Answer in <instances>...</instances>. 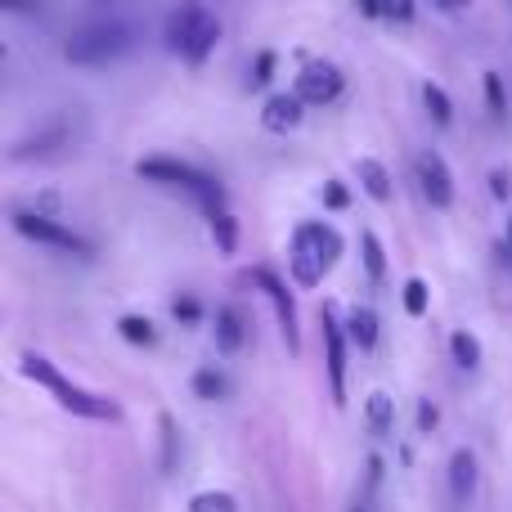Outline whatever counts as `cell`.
<instances>
[{"label": "cell", "instance_id": "6da1fadb", "mask_svg": "<svg viewBox=\"0 0 512 512\" xmlns=\"http://www.w3.org/2000/svg\"><path fill=\"white\" fill-rule=\"evenodd\" d=\"M18 369H23V378H32L36 387H45L54 400H59L68 414H77V418H95V423H113L117 418V405L108 396H99V391H86V387H77V382H68L59 373V364H50L45 355H36V351H27L23 360H18Z\"/></svg>", "mask_w": 512, "mask_h": 512}, {"label": "cell", "instance_id": "7a4b0ae2", "mask_svg": "<svg viewBox=\"0 0 512 512\" xmlns=\"http://www.w3.org/2000/svg\"><path fill=\"white\" fill-rule=\"evenodd\" d=\"M342 256V234L324 221H306L292 230V248H288V261H292V279L301 288H315L328 270L337 265Z\"/></svg>", "mask_w": 512, "mask_h": 512}, {"label": "cell", "instance_id": "3957f363", "mask_svg": "<svg viewBox=\"0 0 512 512\" xmlns=\"http://www.w3.org/2000/svg\"><path fill=\"white\" fill-rule=\"evenodd\" d=\"M216 41H221V23H216L198 0H185L180 9H171L167 45H171V54H180V59L189 63V68H203L207 54L216 50Z\"/></svg>", "mask_w": 512, "mask_h": 512}, {"label": "cell", "instance_id": "277c9868", "mask_svg": "<svg viewBox=\"0 0 512 512\" xmlns=\"http://www.w3.org/2000/svg\"><path fill=\"white\" fill-rule=\"evenodd\" d=\"M131 45H135L131 27L108 18V23H90V27H81V32H72L68 45H63V59L77 63V68H108V63H117Z\"/></svg>", "mask_w": 512, "mask_h": 512}, {"label": "cell", "instance_id": "5b68a950", "mask_svg": "<svg viewBox=\"0 0 512 512\" xmlns=\"http://www.w3.org/2000/svg\"><path fill=\"white\" fill-rule=\"evenodd\" d=\"M135 176H140V180H153V185L185 189L189 198H198V203L207 207V216L221 212V207H225L221 185H216V180L207 176V171L189 167V162H176V158H140V162H135Z\"/></svg>", "mask_w": 512, "mask_h": 512}, {"label": "cell", "instance_id": "8992f818", "mask_svg": "<svg viewBox=\"0 0 512 512\" xmlns=\"http://www.w3.org/2000/svg\"><path fill=\"white\" fill-rule=\"evenodd\" d=\"M14 230L23 239L41 243V248H54V252H72V256H95V243L81 239L77 230L59 225L54 216H41V212H14Z\"/></svg>", "mask_w": 512, "mask_h": 512}, {"label": "cell", "instance_id": "52a82bcc", "mask_svg": "<svg viewBox=\"0 0 512 512\" xmlns=\"http://www.w3.org/2000/svg\"><path fill=\"white\" fill-rule=\"evenodd\" d=\"M319 328H324V369H328V387H333V400L346 405V324H337V310L324 306L319 310Z\"/></svg>", "mask_w": 512, "mask_h": 512}, {"label": "cell", "instance_id": "ba28073f", "mask_svg": "<svg viewBox=\"0 0 512 512\" xmlns=\"http://www.w3.org/2000/svg\"><path fill=\"white\" fill-rule=\"evenodd\" d=\"M252 283L265 292V301L274 306V315H279V333H283V342H288V351L297 355V351H301V337H297V306H292L288 283H283L274 270H265V265H256V270H252Z\"/></svg>", "mask_w": 512, "mask_h": 512}, {"label": "cell", "instance_id": "9c48e42d", "mask_svg": "<svg viewBox=\"0 0 512 512\" xmlns=\"http://www.w3.org/2000/svg\"><path fill=\"white\" fill-rule=\"evenodd\" d=\"M342 86H346V77H342L337 63H306L301 77H297V86H292V95H301L310 108H324L342 95Z\"/></svg>", "mask_w": 512, "mask_h": 512}, {"label": "cell", "instance_id": "30bf717a", "mask_svg": "<svg viewBox=\"0 0 512 512\" xmlns=\"http://www.w3.org/2000/svg\"><path fill=\"white\" fill-rule=\"evenodd\" d=\"M418 185H423V198L432 207H454V176L450 167H445V158L436 149H427L423 158H418Z\"/></svg>", "mask_w": 512, "mask_h": 512}, {"label": "cell", "instance_id": "8fae6325", "mask_svg": "<svg viewBox=\"0 0 512 512\" xmlns=\"http://www.w3.org/2000/svg\"><path fill=\"white\" fill-rule=\"evenodd\" d=\"M472 499H477V454L454 450V459H450V504H454V512H463V508H472Z\"/></svg>", "mask_w": 512, "mask_h": 512}, {"label": "cell", "instance_id": "7c38bea8", "mask_svg": "<svg viewBox=\"0 0 512 512\" xmlns=\"http://www.w3.org/2000/svg\"><path fill=\"white\" fill-rule=\"evenodd\" d=\"M301 108H306V99L301 95H270L261 108V126L270 135H288L301 126Z\"/></svg>", "mask_w": 512, "mask_h": 512}, {"label": "cell", "instance_id": "4fadbf2b", "mask_svg": "<svg viewBox=\"0 0 512 512\" xmlns=\"http://www.w3.org/2000/svg\"><path fill=\"white\" fill-rule=\"evenodd\" d=\"M216 351L221 355H239L243 342H248V319H243L239 306H221L216 310Z\"/></svg>", "mask_w": 512, "mask_h": 512}, {"label": "cell", "instance_id": "5bb4252c", "mask_svg": "<svg viewBox=\"0 0 512 512\" xmlns=\"http://www.w3.org/2000/svg\"><path fill=\"white\" fill-rule=\"evenodd\" d=\"M355 176H360V189L373 203H391V171L378 158H360L355 162Z\"/></svg>", "mask_w": 512, "mask_h": 512}, {"label": "cell", "instance_id": "9a60e30c", "mask_svg": "<svg viewBox=\"0 0 512 512\" xmlns=\"http://www.w3.org/2000/svg\"><path fill=\"white\" fill-rule=\"evenodd\" d=\"M364 423H369L373 436H391V427H396V400H391L387 391H373V396L364 400Z\"/></svg>", "mask_w": 512, "mask_h": 512}, {"label": "cell", "instance_id": "2e32d148", "mask_svg": "<svg viewBox=\"0 0 512 512\" xmlns=\"http://www.w3.org/2000/svg\"><path fill=\"white\" fill-rule=\"evenodd\" d=\"M346 337H351V346H360V351H373V346H378V315H373L369 306H355L351 315H346Z\"/></svg>", "mask_w": 512, "mask_h": 512}, {"label": "cell", "instance_id": "e0dca14e", "mask_svg": "<svg viewBox=\"0 0 512 512\" xmlns=\"http://www.w3.org/2000/svg\"><path fill=\"white\" fill-rule=\"evenodd\" d=\"M360 256H364V274H369V283L387 279V252H382V239L373 230L360 234Z\"/></svg>", "mask_w": 512, "mask_h": 512}, {"label": "cell", "instance_id": "ac0fdd59", "mask_svg": "<svg viewBox=\"0 0 512 512\" xmlns=\"http://www.w3.org/2000/svg\"><path fill=\"white\" fill-rule=\"evenodd\" d=\"M117 333H122L131 346H153L158 342V328H153V319H144V315H122L117 319Z\"/></svg>", "mask_w": 512, "mask_h": 512}, {"label": "cell", "instance_id": "d6986e66", "mask_svg": "<svg viewBox=\"0 0 512 512\" xmlns=\"http://www.w3.org/2000/svg\"><path fill=\"white\" fill-rule=\"evenodd\" d=\"M423 104H427V113H432L436 126H450L454 122V104H450V95H445L436 81H427V86H423Z\"/></svg>", "mask_w": 512, "mask_h": 512}, {"label": "cell", "instance_id": "ffe728a7", "mask_svg": "<svg viewBox=\"0 0 512 512\" xmlns=\"http://www.w3.org/2000/svg\"><path fill=\"white\" fill-rule=\"evenodd\" d=\"M212 239H216V248H221L225 256L239 248V221H234L225 207H221V212H212Z\"/></svg>", "mask_w": 512, "mask_h": 512}, {"label": "cell", "instance_id": "44dd1931", "mask_svg": "<svg viewBox=\"0 0 512 512\" xmlns=\"http://www.w3.org/2000/svg\"><path fill=\"white\" fill-rule=\"evenodd\" d=\"M450 355H454V364H459V369H477V364H481V342L459 328V333L450 337Z\"/></svg>", "mask_w": 512, "mask_h": 512}, {"label": "cell", "instance_id": "7402d4cb", "mask_svg": "<svg viewBox=\"0 0 512 512\" xmlns=\"http://www.w3.org/2000/svg\"><path fill=\"white\" fill-rule=\"evenodd\" d=\"M194 391L203 400H225L230 396V378H225L221 369H198L194 373Z\"/></svg>", "mask_w": 512, "mask_h": 512}, {"label": "cell", "instance_id": "603a6c76", "mask_svg": "<svg viewBox=\"0 0 512 512\" xmlns=\"http://www.w3.org/2000/svg\"><path fill=\"white\" fill-rule=\"evenodd\" d=\"M189 512H239V499L230 490H203L189 499Z\"/></svg>", "mask_w": 512, "mask_h": 512}, {"label": "cell", "instance_id": "cb8c5ba5", "mask_svg": "<svg viewBox=\"0 0 512 512\" xmlns=\"http://www.w3.org/2000/svg\"><path fill=\"white\" fill-rule=\"evenodd\" d=\"M481 86H486V104H490V113L504 117V113H508V90H504V77H499V72H486V77H481Z\"/></svg>", "mask_w": 512, "mask_h": 512}, {"label": "cell", "instance_id": "d4e9b609", "mask_svg": "<svg viewBox=\"0 0 512 512\" xmlns=\"http://www.w3.org/2000/svg\"><path fill=\"white\" fill-rule=\"evenodd\" d=\"M158 427H162V472H171V468H176V445H180V436H176V418L162 414V418H158Z\"/></svg>", "mask_w": 512, "mask_h": 512}, {"label": "cell", "instance_id": "484cf974", "mask_svg": "<svg viewBox=\"0 0 512 512\" xmlns=\"http://www.w3.org/2000/svg\"><path fill=\"white\" fill-rule=\"evenodd\" d=\"M400 292H405V310H409V315H414V319H423V315H427V301H432V292H427V283H423V279H409Z\"/></svg>", "mask_w": 512, "mask_h": 512}, {"label": "cell", "instance_id": "4316f807", "mask_svg": "<svg viewBox=\"0 0 512 512\" xmlns=\"http://www.w3.org/2000/svg\"><path fill=\"white\" fill-rule=\"evenodd\" d=\"M274 68H279V54H274V50H261V54H256V63H252V90L270 86V81H274Z\"/></svg>", "mask_w": 512, "mask_h": 512}, {"label": "cell", "instance_id": "83f0119b", "mask_svg": "<svg viewBox=\"0 0 512 512\" xmlns=\"http://www.w3.org/2000/svg\"><path fill=\"white\" fill-rule=\"evenodd\" d=\"M418 9V0H382V18H396V23H409Z\"/></svg>", "mask_w": 512, "mask_h": 512}, {"label": "cell", "instance_id": "f1b7e54d", "mask_svg": "<svg viewBox=\"0 0 512 512\" xmlns=\"http://www.w3.org/2000/svg\"><path fill=\"white\" fill-rule=\"evenodd\" d=\"M171 310H176V319H180V324H198V315H203L194 297H180V301H176V306H171Z\"/></svg>", "mask_w": 512, "mask_h": 512}, {"label": "cell", "instance_id": "f546056e", "mask_svg": "<svg viewBox=\"0 0 512 512\" xmlns=\"http://www.w3.org/2000/svg\"><path fill=\"white\" fill-rule=\"evenodd\" d=\"M427 9H436V14H463V9L472 5V0H423Z\"/></svg>", "mask_w": 512, "mask_h": 512}, {"label": "cell", "instance_id": "4dcf8cb0", "mask_svg": "<svg viewBox=\"0 0 512 512\" xmlns=\"http://www.w3.org/2000/svg\"><path fill=\"white\" fill-rule=\"evenodd\" d=\"M324 203H328V207H346V189H342V180H328V185H324Z\"/></svg>", "mask_w": 512, "mask_h": 512}, {"label": "cell", "instance_id": "1f68e13d", "mask_svg": "<svg viewBox=\"0 0 512 512\" xmlns=\"http://www.w3.org/2000/svg\"><path fill=\"white\" fill-rule=\"evenodd\" d=\"M0 5H5L9 14H36V9H41V0H0Z\"/></svg>", "mask_w": 512, "mask_h": 512}, {"label": "cell", "instance_id": "d6a6232c", "mask_svg": "<svg viewBox=\"0 0 512 512\" xmlns=\"http://www.w3.org/2000/svg\"><path fill=\"white\" fill-rule=\"evenodd\" d=\"M436 418H441V414H436V405H427V400H423V405H418V427H423V432H432Z\"/></svg>", "mask_w": 512, "mask_h": 512}, {"label": "cell", "instance_id": "836d02e7", "mask_svg": "<svg viewBox=\"0 0 512 512\" xmlns=\"http://www.w3.org/2000/svg\"><path fill=\"white\" fill-rule=\"evenodd\" d=\"M490 185H495V194H499V198L508 194V176H499V171H495V176H490Z\"/></svg>", "mask_w": 512, "mask_h": 512}, {"label": "cell", "instance_id": "e575fe53", "mask_svg": "<svg viewBox=\"0 0 512 512\" xmlns=\"http://www.w3.org/2000/svg\"><path fill=\"white\" fill-rule=\"evenodd\" d=\"M508 252H512V216H508Z\"/></svg>", "mask_w": 512, "mask_h": 512}, {"label": "cell", "instance_id": "d590c367", "mask_svg": "<svg viewBox=\"0 0 512 512\" xmlns=\"http://www.w3.org/2000/svg\"><path fill=\"white\" fill-rule=\"evenodd\" d=\"M351 512H369V508H364V504H355V508H351Z\"/></svg>", "mask_w": 512, "mask_h": 512}]
</instances>
